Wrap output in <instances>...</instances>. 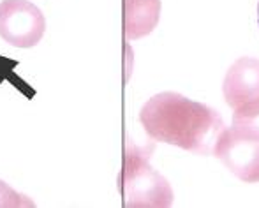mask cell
<instances>
[{"mask_svg": "<svg viewBox=\"0 0 259 208\" xmlns=\"http://www.w3.org/2000/svg\"><path fill=\"white\" fill-rule=\"evenodd\" d=\"M160 0H123V32L127 39H140L157 27Z\"/></svg>", "mask_w": 259, "mask_h": 208, "instance_id": "8992f818", "label": "cell"}, {"mask_svg": "<svg viewBox=\"0 0 259 208\" xmlns=\"http://www.w3.org/2000/svg\"><path fill=\"white\" fill-rule=\"evenodd\" d=\"M140 122L154 141L198 155H210L224 131L222 116L213 108L177 92H160L148 99L140 111Z\"/></svg>", "mask_w": 259, "mask_h": 208, "instance_id": "6da1fadb", "label": "cell"}, {"mask_svg": "<svg viewBox=\"0 0 259 208\" xmlns=\"http://www.w3.org/2000/svg\"><path fill=\"white\" fill-rule=\"evenodd\" d=\"M118 184L127 208H166L173 203L171 185L150 166L147 152L133 143L123 154Z\"/></svg>", "mask_w": 259, "mask_h": 208, "instance_id": "7a4b0ae2", "label": "cell"}, {"mask_svg": "<svg viewBox=\"0 0 259 208\" xmlns=\"http://www.w3.org/2000/svg\"><path fill=\"white\" fill-rule=\"evenodd\" d=\"M257 27H259V0H257Z\"/></svg>", "mask_w": 259, "mask_h": 208, "instance_id": "9c48e42d", "label": "cell"}, {"mask_svg": "<svg viewBox=\"0 0 259 208\" xmlns=\"http://www.w3.org/2000/svg\"><path fill=\"white\" fill-rule=\"evenodd\" d=\"M226 103L236 109L238 106L259 97V60L252 57H242L228 69L224 83Z\"/></svg>", "mask_w": 259, "mask_h": 208, "instance_id": "5b68a950", "label": "cell"}, {"mask_svg": "<svg viewBox=\"0 0 259 208\" xmlns=\"http://www.w3.org/2000/svg\"><path fill=\"white\" fill-rule=\"evenodd\" d=\"M16 206H35L32 199L11 189L6 182L0 180V208H16Z\"/></svg>", "mask_w": 259, "mask_h": 208, "instance_id": "ba28073f", "label": "cell"}, {"mask_svg": "<svg viewBox=\"0 0 259 208\" xmlns=\"http://www.w3.org/2000/svg\"><path fill=\"white\" fill-rule=\"evenodd\" d=\"M211 154L242 182H259V136L256 134L224 127Z\"/></svg>", "mask_w": 259, "mask_h": 208, "instance_id": "3957f363", "label": "cell"}, {"mask_svg": "<svg viewBox=\"0 0 259 208\" xmlns=\"http://www.w3.org/2000/svg\"><path fill=\"white\" fill-rule=\"evenodd\" d=\"M46 30L45 14L28 0L0 2V37L16 48H32Z\"/></svg>", "mask_w": 259, "mask_h": 208, "instance_id": "277c9868", "label": "cell"}, {"mask_svg": "<svg viewBox=\"0 0 259 208\" xmlns=\"http://www.w3.org/2000/svg\"><path fill=\"white\" fill-rule=\"evenodd\" d=\"M233 127L259 136V97L238 106L233 113Z\"/></svg>", "mask_w": 259, "mask_h": 208, "instance_id": "52a82bcc", "label": "cell"}]
</instances>
